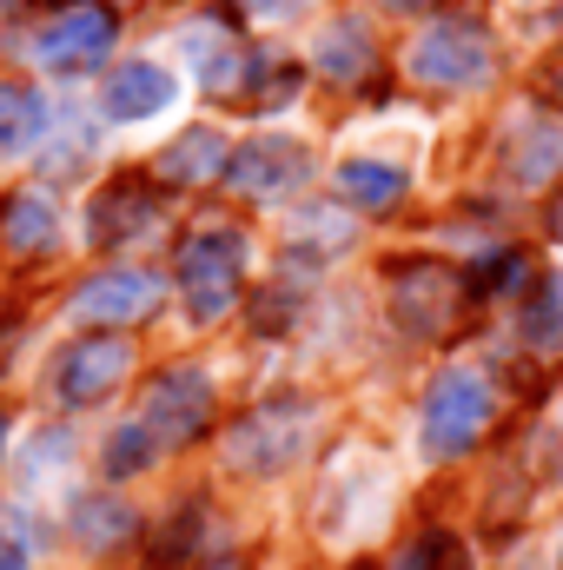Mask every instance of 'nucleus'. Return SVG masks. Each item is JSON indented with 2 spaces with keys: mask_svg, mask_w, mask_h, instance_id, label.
<instances>
[{
  "mask_svg": "<svg viewBox=\"0 0 563 570\" xmlns=\"http://www.w3.org/2000/svg\"><path fill=\"white\" fill-rule=\"evenodd\" d=\"M226 159H233V153H226V140H219L213 127H192V134H179V140L152 159V173L172 179V186H206Z\"/></svg>",
  "mask_w": 563,
  "mask_h": 570,
  "instance_id": "nucleus-13",
  "label": "nucleus"
},
{
  "mask_svg": "<svg viewBox=\"0 0 563 570\" xmlns=\"http://www.w3.org/2000/svg\"><path fill=\"white\" fill-rule=\"evenodd\" d=\"M159 305V279L140 273V266H113V273H93V279L80 285V298H73V312L80 318H93V325H134Z\"/></svg>",
  "mask_w": 563,
  "mask_h": 570,
  "instance_id": "nucleus-10",
  "label": "nucleus"
},
{
  "mask_svg": "<svg viewBox=\"0 0 563 570\" xmlns=\"http://www.w3.org/2000/svg\"><path fill=\"white\" fill-rule=\"evenodd\" d=\"M159 219H166L159 193L140 186V179H120V186H107V193H100V206H93V246H127V239H146V233H159Z\"/></svg>",
  "mask_w": 563,
  "mask_h": 570,
  "instance_id": "nucleus-11",
  "label": "nucleus"
},
{
  "mask_svg": "<svg viewBox=\"0 0 563 570\" xmlns=\"http://www.w3.org/2000/svg\"><path fill=\"white\" fill-rule=\"evenodd\" d=\"M338 193L352 206H365V213H385V206L405 199V166H392V159H345L338 166Z\"/></svg>",
  "mask_w": 563,
  "mask_h": 570,
  "instance_id": "nucleus-16",
  "label": "nucleus"
},
{
  "mask_svg": "<svg viewBox=\"0 0 563 570\" xmlns=\"http://www.w3.org/2000/svg\"><path fill=\"white\" fill-rule=\"evenodd\" d=\"M73 531H80L87 551H113V544H127V538L140 531V518H134L120 498H80V504H73Z\"/></svg>",
  "mask_w": 563,
  "mask_h": 570,
  "instance_id": "nucleus-18",
  "label": "nucleus"
},
{
  "mask_svg": "<svg viewBox=\"0 0 563 570\" xmlns=\"http://www.w3.org/2000/svg\"><path fill=\"white\" fill-rule=\"evenodd\" d=\"M134 365V345L127 338H73L60 358H53V399L60 405H100Z\"/></svg>",
  "mask_w": 563,
  "mask_h": 570,
  "instance_id": "nucleus-7",
  "label": "nucleus"
},
{
  "mask_svg": "<svg viewBox=\"0 0 563 570\" xmlns=\"http://www.w3.org/2000/svg\"><path fill=\"white\" fill-rule=\"evenodd\" d=\"M113 33H120L113 7L80 0V7H60V13L40 27V40H33V47H40V60H47L53 73H87V67H100V60H107Z\"/></svg>",
  "mask_w": 563,
  "mask_h": 570,
  "instance_id": "nucleus-6",
  "label": "nucleus"
},
{
  "mask_svg": "<svg viewBox=\"0 0 563 570\" xmlns=\"http://www.w3.org/2000/svg\"><path fill=\"white\" fill-rule=\"evenodd\" d=\"M563 166V127H551V120H531V127H517V146H511V173L517 179H551Z\"/></svg>",
  "mask_w": 563,
  "mask_h": 570,
  "instance_id": "nucleus-19",
  "label": "nucleus"
},
{
  "mask_svg": "<svg viewBox=\"0 0 563 570\" xmlns=\"http://www.w3.org/2000/svg\"><path fill=\"white\" fill-rule=\"evenodd\" d=\"M392 7H405V13H418V7H424V0H392Z\"/></svg>",
  "mask_w": 563,
  "mask_h": 570,
  "instance_id": "nucleus-27",
  "label": "nucleus"
},
{
  "mask_svg": "<svg viewBox=\"0 0 563 570\" xmlns=\"http://www.w3.org/2000/svg\"><path fill=\"white\" fill-rule=\"evenodd\" d=\"M239 273H246V239H239V226H199V233L179 246V285H186L192 318H226L233 298H239Z\"/></svg>",
  "mask_w": 563,
  "mask_h": 570,
  "instance_id": "nucleus-3",
  "label": "nucleus"
},
{
  "mask_svg": "<svg viewBox=\"0 0 563 570\" xmlns=\"http://www.w3.org/2000/svg\"><path fill=\"white\" fill-rule=\"evenodd\" d=\"M318 73L338 80V87L365 80V73H372V27H365V20H332V27L318 33Z\"/></svg>",
  "mask_w": 563,
  "mask_h": 570,
  "instance_id": "nucleus-14",
  "label": "nucleus"
},
{
  "mask_svg": "<svg viewBox=\"0 0 563 570\" xmlns=\"http://www.w3.org/2000/svg\"><path fill=\"white\" fill-rule=\"evenodd\" d=\"M551 233H557V239H563V193H557V199H551Z\"/></svg>",
  "mask_w": 563,
  "mask_h": 570,
  "instance_id": "nucleus-26",
  "label": "nucleus"
},
{
  "mask_svg": "<svg viewBox=\"0 0 563 570\" xmlns=\"http://www.w3.org/2000/svg\"><path fill=\"white\" fill-rule=\"evenodd\" d=\"M40 134H47V100L27 80H0V159L27 153Z\"/></svg>",
  "mask_w": 563,
  "mask_h": 570,
  "instance_id": "nucleus-15",
  "label": "nucleus"
},
{
  "mask_svg": "<svg viewBox=\"0 0 563 570\" xmlns=\"http://www.w3.org/2000/svg\"><path fill=\"white\" fill-rule=\"evenodd\" d=\"M186 53L199 60V80H206V87H226L233 67H239V53H233L226 40H206V33H186Z\"/></svg>",
  "mask_w": 563,
  "mask_h": 570,
  "instance_id": "nucleus-22",
  "label": "nucleus"
},
{
  "mask_svg": "<svg viewBox=\"0 0 563 570\" xmlns=\"http://www.w3.org/2000/svg\"><path fill=\"white\" fill-rule=\"evenodd\" d=\"M524 338L537 352H557L563 345V279H551V273L531 285V298H524Z\"/></svg>",
  "mask_w": 563,
  "mask_h": 570,
  "instance_id": "nucleus-20",
  "label": "nucleus"
},
{
  "mask_svg": "<svg viewBox=\"0 0 563 570\" xmlns=\"http://www.w3.org/2000/svg\"><path fill=\"white\" fill-rule=\"evenodd\" d=\"M199 570H253V564H246V558H206Z\"/></svg>",
  "mask_w": 563,
  "mask_h": 570,
  "instance_id": "nucleus-25",
  "label": "nucleus"
},
{
  "mask_svg": "<svg viewBox=\"0 0 563 570\" xmlns=\"http://www.w3.org/2000/svg\"><path fill=\"white\" fill-rule=\"evenodd\" d=\"M100 107H107V120H152V114L172 107V73L152 67V60H127V67L107 73Z\"/></svg>",
  "mask_w": 563,
  "mask_h": 570,
  "instance_id": "nucleus-12",
  "label": "nucleus"
},
{
  "mask_svg": "<svg viewBox=\"0 0 563 570\" xmlns=\"http://www.w3.org/2000/svg\"><path fill=\"white\" fill-rule=\"evenodd\" d=\"M206 425H213V379L199 365H166L140 412V431L152 438V451H179Z\"/></svg>",
  "mask_w": 563,
  "mask_h": 570,
  "instance_id": "nucleus-4",
  "label": "nucleus"
},
{
  "mask_svg": "<svg viewBox=\"0 0 563 570\" xmlns=\"http://www.w3.org/2000/svg\"><path fill=\"white\" fill-rule=\"evenodd\" d=\"M457 305H464V285H457L451 266H437V259L392 266V312L412 338H444L457 325Z\"/></svg>",
  "mask_w": 563,
  "mask_h": 570,
  "instance_id": "nucleus-5",
  "label": "nucleus"
},
{
  "mask_svg": "<svg viewBox=\"0 0 563 570\" xmlns=\"http://www.w3.org/2000/svg\"><path fill=\"white\" fill-rule=\"evenodd\" d=\"M412 67L418 80H437V87H477L491 73V40L477 20H437L412 47Z\"/></svg>",
  "mask_w": 563,
  "mask_h": 570,
  "instance_id": "nucleus-8",
  "label": "nucleus"
},
{
  "mask_svg": "<svg viewBox=\"0 0 563 570\" xmlns=\"http://www.w3.org/2000/svg\"><path fill=\"white\" fill-rule=\"evenodd\" d=\"M0 570H27V544L13 531H0Z\"/></svg>",
  "mask_w": 563,
  "mask_h": 570,
  "instance_id": "nucleus-24",
  "label": "nucleus"
},
{
  "mask_svg": "<svg viewBox=\"0 0 563 570\" xmlns=\"http://www.w3.org/2000/svg\"><path fill=\"white\" fill-rule=\"evenodd\" d=\"M551 87H557V94H563V67H551Z\"/></svg>",
  "mask_w": 563,
  "mask_h": 570,
  "instance_id": "nucleus-28",
  "label": "nucleus"
},
{
  "mask_svg": "<svg viewBox=\"0 0 563 570\" xmlns=\"http://www.w3.org/2000/svg\"><path fill=\"white\" fill-rule=\"evenodd\" d=\"M305 173H312V146L292 140V134H259V140H246L226 159V179H233L246 199H279V193H292Z\"/></svg>",
  "mask_w": 563,
  "mask_h": 570,
  "instance_id": "nucleus-9",
  "label": "nucleus"
},
{
  "mask_svg": "<svg viewBox=\"0 0 563 570\" xmlns=\"http://www.w3.org/2000/svg\"><path fill=\"white\" fill-rule=\"evenodd\" d=\"M0 444H7V419H0Z\"/></svg>",
  "mask_w": 563,
  "mask_h": 570,
  "instance_id": "nucleus-29",
  "label": "nucleus"
},
{
  "mask_svg": "<svg viewBox=\"0 0 563 570\" xmlns=\"http://www.w3.org/2000/svg\"><path fill=\"white\" fill-rule=\"evenodd\" d=\"M159 451H152V438L140 431V419L134 425H120L113 438H107V478H134V471H146Z\"/></svg>",
  "mask_w": 563,
  "mask_h": 570,
  "instance_id": "nucleus-21",
  "label": "nucleus"
},
{
  "mask_svg": "<svg viewBox=\"0 0 563 570\" xmlns=\"http://www.w3.org/2000/svg\"><path fill=\"white\" fill-rule=\"evenodd\" d=\"M0 233H7L13 253H47L53 233H60V213H53V199H40V193H13V199L0 206Z\"/></svg>",
  "mask_w": 563,
  "mask_h": 570,
  "instance_id": "nucleus-17",
  "label": "nucleus"
},
{
  "mask_svg": "<svg viewBox=\"0 0 563 570\" xmlns=\"http://www.w3.org/2000/svg\"><path fill=\"white\" fill-rule=\"evenodd\" d=\"M491 412H497V392H491V379L477 365L437 372L431 392H424V451H437V458L471 451L477 431L491 425Z\"/></svg>",
  "mask_w": 563,
  "mask_h": 570,
  "instance_id": "nucleus-1",
  "label": "nucleus"
},
{
  "mask_svg": "<svg viewBox=\"0 0 563 570\" xmlns=\"http://www.w3.org/2000/svg\"><path fill=\"white\" fill-rule=\"evenodd\" d=\"M457 564V544L444 538V531H431V538H418L405 558H398V570H451Z\"/></svg>",
  "mask_w": 563,
  "mask_h": 570,
  "instance_id": "nucleus-23",
  "label": "nucleus"
},
{
  "mask_svg": "<svg viewBox=\"0 0 563 570\" xmlns=\"http://www.w3.org/2000/svg\"><path fill=\"white\" fill-rule=\"evenodd\" d=\"M312 425H318V412H312L305 399H273V405L246 412L239 425L226 431V458H233V471L273 478V471H285V464H298V458H305Z\"/></svg>",
  "mask_w": 563,
  "mask_h": 570,
  "instance_id": "nucleus-2",
  "label": "nucleus"
}]
</instances>
